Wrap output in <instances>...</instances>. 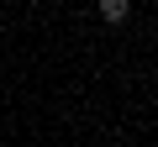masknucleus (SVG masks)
Instances as JSON below:
<instances>
[{"mask_svg":"<svg viewBox=\"0 0 158 147\" xmlns=\"http://www.w3.org/2000/svg\"><path fill=\"white\" fill-rule=\"evenodd\" d=\"M132 16V6H127V0H100V21H111V26H121Z\"/></svg>","mask_w":158,"mask_h":147,"instance_id":"1","label":"nucleus"}]
</instances>
